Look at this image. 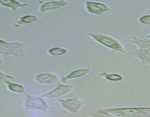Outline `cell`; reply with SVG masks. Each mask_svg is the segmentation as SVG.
Instances as JSON below:
<instances>
[{
    "mask_svg": "<svg viewBox=\"0 0 150 117\" xmlns=\"http://www.w3.org/2000/svg\"><path fill=\"white\" fill-rule=\"evenodd\" d=\"M92 112L102 115L118 117H146L150 115V107L100 108Z\"/></svg>",
    "mask_w": 150,
    "mask_h": 117,
    "instance_id": "6da1fadb",
    "label": "cell"
},
{
    "mask_svg": "<svg viewBox=\"0 0 150 117\" xmlns=\"http://www.w3.org/2000/svg\"><path fill=\"white\" fill-rule=\"evenodd\" d=\"M128 42L139 47L130 54L136 57L142 64L150 65V39L146 37L139 39L137 37H134Z\"/></svg>",
    "mask_w": 150,
    "mask_h": 117,
    "instance_id": "7a4b0ae2",
    "label": "cell"
},
{
    "mask_svg": "<svg viewBox=\"0 0 150 117\" xmlns=\"http://www.w3.org/2000/svg\"><path fill=\"white\" fill-rule=\"evenodd\" d=\"M86 35L93 39L95 42L100 45H103L105 48L111 50V51H116L119 53H127L125 47L117 39L109 36V35H104L102 33H95V32H89Z\"/></svg>",
    "mask_w": 150,
    "mask_h": 117,
    "instance_id": "3957f363",
    "label": "cell"
},
{
    "mask_svg": "<svg viewBox=\"0 0 150 117\" xmlns=\"http://www.w3.org/2000/svg\"><path fill=\"white\" fill-rule=\"evenodd\" d=\"M23 105L26 110H30V111L47 112L52 110V108L47 103L44 97H42L41 96H34L26 93H25Z\"/></svg>",
    "mask_w": 150,
    "mask_h": 117,
    "instance_id": "277c9868",
    "label": "cell"
},
{
    "mask_svg": "<svg viewBox=\"0 0 150 117\" xmlns=\"http://www.w3.org/2000/svg\"><path fill=\"white\" fill-rule=\"evenodd\" d=\"M26 45L23 42H7L0 45V55L23 57L26 55Z\"/></svg>",
    "mask_w": 150,
    "mask_h": 117,
    "instance_id": "5b68a950",
    "label": "cell"
},
{
    "mask_svg": "<svg viewBox=\"0 0 150 117\" xmlns=\"http://www.w3.org/2000/svg\"><path fill=\"white\" fill-rule=\"evenodd\" d=\"M75 87L76 86L74 84H66V83H59L54 89L49 91L47 93L43 94L41 95V97L50 99H59L71 92Z\"/></svg>",
    "mask_w": 150,
    "mask_h": 117,
    "instance_id": "8992f818",
    "label": "cell"
},
{
    "mask_svg": "<svg viewBox=\"0 0 150 117\" xmlns=\"http://www.w3.org/2000/svg\"><path fill=\"white\" fill-rule=\"evenodd\" d=\"M60 106L71 113H77L84 107L85 102L80 100L78 97H73L70 99H57Z\"/></svg>",
    "mask_w": 150,
    "mask_h": 117,
    "instance_id": "52a82bcc",
    "label": "cell"
},
{
    "mask_svg": "<svg viewBox=\"0 0 150 117\" xmlns=\"http://www.w3.org/2000/svg\"><path fill=\"white\" fill-rule=\"evenodd\" d=\"M84 8L88 13L95 16H103L105 13L111 10V7L106 4L92 1H85Z\"/></svg>",
    "mask_w": 150,
    "mask_h": 117,
    "instance_id": "ba28073f",
    "label": "cell"
},
{
    "mask_svg": "<svg viewBox=\"0 0 150 117\" xmlns=\"http://www.w3.org/2000/svg\"><path fill=\"white\" fill-rule=\"evenodd\" d=\"M40 4L38 10L41 13H47L50 11L58 10L62 8L67 7L70 4V1L67 0H59V1H39Z\"/></svg>",
    "mask_w": 150,
    "mask_h": 117,
    "instance_id": "9c48e42d",
    "label": "cell"
},
{
    "mask_svg": "<svg viewBox=\"0 0 150 117\" xmlns=\"http://www.w3.org/2000/svg\"><path fill=\"white\" fill-rule=\"evenodd\" d=\"M61 80L58 75L51 72H45L36 75L34 78V80L39 84L51 85L57 83Z\"/></svg>",
    "mask_w": 150,
    "mask_h": 117,
    "instance_id": "30bf717a",
    "label": "cell"
},
{
    "mask_svg": "<svg viewBox=\"0 0 150 117\" xmlns=\"http://www.w3.org/2000/svg\"><path fill=\"white\" fill-rule=\"evenodd\" d=\"M92 71V68L77 69V70H73V71L70 72V73L66 75L65 76L62 78L61 80L62 82H63V83H66L70 80L77 79V78H79L83 77V76L85 75H89Z\"/></svg>",
    "mask_w": 150,
    "mask_h": 117,
    "instance_id": "8fae6325",
    "label": "cell"
},
{
    "mask_svg": "<svg viewBox=\"0 0 150 117\" xmlns=\"http://www.w3.org/2000/svg\"><path fill=\"white\" fill-rule=\"evenodd\" d=\"M0 5L1 7L10 9L13 11H16L20 8L27 7L29 4L28 3L21 2L16 0H0Z\"/></svg>",
    "mask_w": 150,
    "mask_h": 117,
    "instance_id": "7c38bea8",
    "label": "cell"
},
{
    "mask_svg": "<svg viewBox=\"0 0 150 117\" xmlns=\"http://www.w3.org/2000/svg\"><path fill=\"white\" fill-rule=\"evenodd\" d=\"M38 20V17L35 15H25V16H21L18 18V20L15 22L13 26L15 28H19L21 26L26 24H29V23L36 22Z\"/></svg>",
    "mask_w": 150,
    "mask_h": 117,
    "instance_id": "4fadbf2b",
    "label": "cell"
},
{
    "mask_svg": "<svg viewBox=\"0 0 150 117\" xmlns=\"http://www.w3.org/2000/svg\"><path fill=\"white\" fill-rule=\"evenodd\" d=\"M4 83L6 85L7 89L10 92L18 94H24L26 92V89L25 86L20 84V83H14V82L10 81L9 80H4Z\"/></svg>",
    "mask_w": 150,
    "mask_h": 117,
    "instance_id": "5bb4252c",
    "label": "cell"
},
{
    "mask_svg": "<svg viewBox=\"0 0 150 117\" xmlns=\"http://www.w3.org/2000/svg\"><path fill=\"white\" fill-rule=\"evenodd\" d=\"M98 76L103 78L105 80L113 82H118L124 80V76L120 74H117V73H109L107 72H103V73H100Z\"/></svg>",
    "mask_w": 150,
    "mask_h": 117,
    "instance_id": "9a60e30c",
    "label": "cell"
},
{
    "mask_svg": "<svg viewBox=\"0 0 150 117\" xmlns=\"http://www.w3.org/2000/svg\"><path fill=\"white\" fill-rule=\"evenodd\" d=\"M46 52L47 54L52 56H64L67 54V50L66 48H62V47L56 46L48 48Z\"/></svg>",
    "mask_w": 150,
    "mask_h": 117,
    "instance_id": "2e32d148",
    "label": "cell"
},
{
    "mask_svg": "<svg viewBox=\"0 0 150 117\" xmlns=\"http://www.w3.org/2000/svg\"><path fill=\"white\" fill-rule=\"evenodd\" d=\"M138 21L143 25L150 26V14H146L140 16L138 18Z\"/></svg>",
    "mask_w": 150,
    "mask_h": 117,
    "instance_id": "e0dca14e",
    "label": "cell"
},
{
    "mask_svg": "<svg viewBox=\"0 0 150 117\" xmlns=\"http://www.w3.org/2000/svg\"><path fill=\"white\" fill-rule=\"evenodd\" d=\"M15 76L7 74L3 72L0 71V80H10V79H14Z\"/></svg>",
    "mask_w": 150,
    "mask_h": 117,
    "instance_id": "ac0fdd59",
    "label": "cell"
},
{
    "mask_svg": "<svg viewBox=\"0 0 150 117\" xmlns=\"http://www.w3.org/2000/svg\"><path fill=\"white\" fill-rule=\"evenodd\" d=\"M87 115L90 117H118V116H105V115H102V114L96 113L94 112H89L88 113Z\"/></svg>",
    "mask_w": 150,
    "mask_h": 117,
    "instance_id": "d6986e66",
    "label": "cell"
},
{
    "mask_svg": "<svg viewBox=\"0 0 150 117\" xmlns=\"http://www.w3.org/2000/svg\"><path fill=\"white\" fill-rule=\"evenodd\" d=\"M134 3H136V4H139V5H140V6H142V7H145L146 9H147V10H148V14H150V7H148V6L144 5V4H140V3H138V2H134Z\"/></svg>",
    "mask_w": 150,
    "mask_h": 117,
    "instance_id": "ffe728a7",
    "label": "cell"
},
{
    "mask_svg": "<svg viewBox=\"0 0 150 117\" xmlns=\"http://www.w3.org/2000/svg\"><path fill=\"white\" fill-rule=\"evenodd\" d=\"M7 41L4 40V39H0V45H4V44L7 43Z\"/></svg>",
    "mask_w": 150,
    "mask_h": 117,
    "instance_id": "44dd1931",
    "label": "cell"
},
{
    "mask_svg": "<svg viewBox=\"0 0 150 117\" xmlns=\"http://www.w3.org/2000/svg\"><path fill=\"white\" fill-rule=\"evenodd\" d=\"M2 63H3V60H2V58H1V56H0V65H1Z\"/></svg>",
    "mask_w": 150,
    "mask_h": 117,
    "instance_id": "7402d4cb",
    "label": "cell"
},
{
    "mask_svg": "<svg viewBox=\"0 0 150 117\" xmlns=\"http://www.w3.org/2000/svg\"><path fill=\"white\" fill-rule=\"evenodd\" d=\"M146 38H148V39H150V33H149V34H148V35H146Z\"/></svg>",
    "mask_w": 150,
    "mask_h": 117,
    "instance_id": "603a6c76",
    "label": "cell"
}]
</instances>
